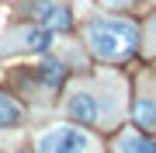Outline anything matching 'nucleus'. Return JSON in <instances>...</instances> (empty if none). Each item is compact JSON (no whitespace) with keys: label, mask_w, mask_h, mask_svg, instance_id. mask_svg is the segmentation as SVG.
I'll return each mask as SVG.
<instances>
[{"label":"nucleus","mask_w":156,"mask_h":153,"mask_svg":"<svg viewBox=\"0 0 156 153\" xmlns=\"http://www.w3.org/2000/svg\"><path fill=\"white\" fill-rule=\"evenodd\" d=\"M66 115L73 122H87V125H115L122 115V84L115 77L76 84L66 97Z\"/></svg>","instance_id":"obj_1"},{"label":"nucleus","mask_w":156,"mask_h":153,"mask_svg":"<svg viewBox=\"0 0 156 153\" xmlns=\"http://www.w3.org/2000/svg\"><path fill=\"white\" fill-rule=\"evenodd\" d=\"M87 46L97 52L104 63H122L125 56H132L135 42H139V28L132 21H115V17H97L87 24L83 31Z\"/></svg>","instance_id":"obj_2"},{"label":"nucleus","mask_w":156,"mask_h":153,"mask_svg":"<svg viewBox=\"0 0 156 153\" xmlns=\"http://www.w3.org/2000/svg\"><path fill=\"white\" fill-rule=\"evenodd\" d=\"M38 153H101V143L87 129L76 125H52L38 136Z\"/></svg>","instance_id":"obj_3"},{"label":"nucleus","mask_w":156,"mask_h":153,"mask_svg":"<svg viewBox=\"0 0 156 153\" xmlns=\"http://www.w3.org/2000/svg\"><path fill=\"white\" fill-rule=\"evenodd\" d=\"M52 46V31L42 24H21L0 35V56H14V52H45Z\"/></svg>","instance_id":"obj_4"},{"label":"nucleus","mask_w":156,"mask_h":153,"mask_svg":"<svg viewBox=\"0 0 156 153\" xmlns=\"http://www.w3.org/2000/svg\"><path fill=\"white\" fill-rule=\"evenodd\" d=\"M115 153H156V139L125 129L122 136H118V143H115Z\"/></svg>","instance_id":"obj_5"},{"label":"nucleus","mask_w":156,"mask_h":153,"mask_svg":"<svg viewBox=\"0 0 156 153\" xmlns=\"http://www.w3.org/2000/svg\"><path fill=\"white\" fill-rule=\"evenodd\" d=\"M21 122H24V108L17 104L11 94L0 91V129H17Z\"/></svg>","instance_id":"obj_6"},{"label":"nucleus","mask_w":156,"mask_h":153,"mask_svg":"<svg viewBox=\"0 0 156 153\" xmlns=\"http://www.w3.org/2000/svg\"><path fill=\"white\" fill-rule=\"evenodd\" d=\"M38 80L49 91H59V84L66 80V66L56 63V59H45V63H38Z\"/></svg>","instance_id":"obj_7"},{"label":"nucleus","mask_w":156,"mask_h":153,"mask_svg":"<svg viewBox=\"0 0 156 153\" xmlns=\"http://www.w3.org/2000/svg\"><path fill=\"white\" fill-rule=\"evenodd\" d=\"M132 118L142 125V129H156V97H139L135 101V108H132Z\"/></svg>","instance_id":"obj_8"},{"label":"nucleus","mask_w":156,"mask_h":153,"mask_svg":"<svg viewBox=\"0 0 156 153\" xmlns=\"http://www.w3.org/2000/svg\"><path fill=\"white\" fill-rule=\"evenodd\" d=\"M101 4H104L108 11H128V7H132V0H101Z\"/></svg>","instance_id":"obj_9"},{"label":"nucleus","mask_w":156,"mask_h":153,"mask_svg":"<svg viewBox=\"0 0 156 153\" xmlns=\"http://www.w3.org/2000/svg\"><path fill=\"white\" fill-rule=\"evenodd\" d=\"M146 52H149V56L156 52V17L149 21V42H146Z\"/></svg>","instance_id":"obj_10"},{"label":"nucleus","mask_w":156,"mask_h":153,"mask_svg":"<svg viewBox=\"0 0 156 153\" xmlns=\"http://www.w3.org/2000/svg\"><path fill=\"white\" fill-rule=\"evenodd\" d=\"M14 153H31V150H14Z\"/></svg>","instance_id":"obj_11"}]
</instances>
